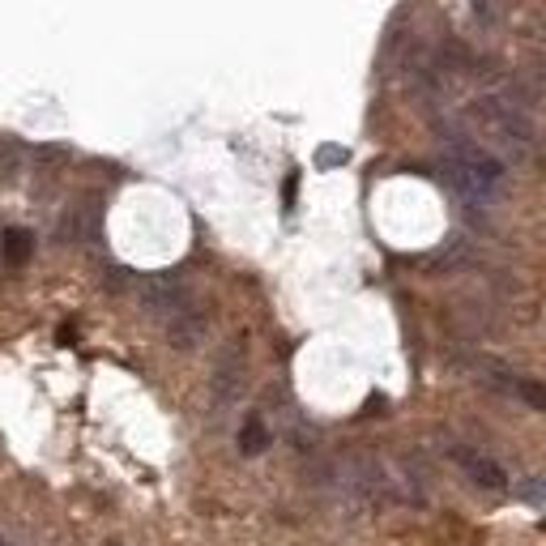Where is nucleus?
Returning <instances> with one entry per match:
<instances>
[{
    "label": "nucleus",
    "instance_id": "obj_2",
    "mask_svg": "<svg viewBox=\"0 0 546 546\" xmlns=\"http://www.w3.org/2000/svg\"><path fill=\"white\" fill-rule=\"evenodd\" d=\"M128 286H133V295L141 299V308H146L154 320H163L167 337L180 350L201 342L205 316L197 312V295L188 291V282L180 278V273H141V278L133 273Z\"/></svg>",
    "mask_w": 546,
    "mask_h": 546
},
{
    "label": "nucleus",
    "instance_id": "obj_6",
    "mask_svg": "<svg viewBox=\"0 0 546 546\" xmlns=\"http://www.w3.org/2000/svg\"><path fill=\"white\" fill-rule=\"evenodd\" d=\"M0 248H5V261H9V265H22L26 256H30V248H35V239H30L26 231H9Z\"/></svg>",
    "mask_w": 546,
    "mask_h": 546
},
{
    "label": "nucleus",
    "instance_id": "obj_1",
    "mask_svg": "<svg viewBox=\"0 0 546 546\" xmlns=\"http://www.w3.org/2000/svg\"><path fill=\"white\" fill-rule=\"evenodd\" d=\"M440 150H444V180L453 184V192L465 205H474V210H491V205L504 197L508 163H500L491 150H483L470 137L453 133V128H444Z\"/></svg>",
    "mask_w": 546,
    "mask_h": 546
},
{
    "label": "nucleus",
    "instance_id": "obj_4",
    "mask_svg": "<svg viewBox=\"0 0 546 546\" xmlns=\"http://www.w3.org/2000/svg\"><path fill=\"white\" fill-rule=\"evenodd\" d=\"M239 393H244V359L231 355L222 359L218 367H214V376H210V397H214V410H227V406H235L239 401Z\"/></svg>",
    "mask_w": 546,
    "mask_h": 546
},
{
    "label": "nucleus",
    "instance_id": "obj_5",
    "mask_svg": "<svg viewBox=\"0 0 546 546\" xmlns=\"http://www.w3.org/2000/svg\"><path fill=\"white\" fill-rule=\"evenodd\" d=\"M265 444H273L269 427H265L261 419H248V423H244V431H239V448H244L248 457H256V453H265Z\"/></svg>",
    "mask_w": 546,
    "mask_h": 546
},
{
    "label": "nucleus",
    "instance_id": "obj_3",
    "mask_svg": "<svg viewBox=\"0 0 546 546\" xmlns=\"http://www.w3.org/2000/svg\"><path fill=\"white\" fill-rule=\"evenodd\" d=\"M448 453H453V461L461 465L465 474L474 478L478 487H487V491H504L508 487V474H504V465L500 461H491L487 453H478V448H448Z\"/></svg>",
    "mask_w": 546,
    "mask_h": 546
},
{
    "label": "nucleus",
    "instance_id": "obj_7",
    "mask_svg": "<svg viewBox=\"0 0 546 546\" xmlns=\"http://www.w3.org/2000/svg\"><path fill=\"white\" fill-rule=\"evenodd\" d=\"M517 491H521V500H529L534 508L542 504V478H538V474H529V478H525V483H521Z\"/></svg>",
    "mask_w": 546,
    "mask_h": 546
},
{
    "label": "nucleus",
    "instance_id": "obj_8",
    "mask_svg": "<svg viewBox=\"0 0 546 546\" xmlns=\"http://www.w3.org/2000/svg\"><path fill=\"white\" fill-rule=\"evenodd\" d=\"M320 163H346V150H325L320 154Z\"/></svg>",
    "mask_w": 546,
    "mask_h": 546
}]
</instances>
